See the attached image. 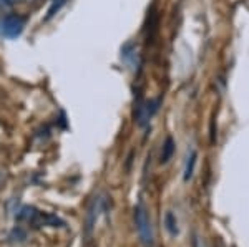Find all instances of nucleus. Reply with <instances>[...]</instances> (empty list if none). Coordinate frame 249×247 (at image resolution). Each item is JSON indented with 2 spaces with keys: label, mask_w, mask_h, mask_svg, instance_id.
I'll return each instance as SVG.
<instances>
[{
  "label": "nucleus",
  "mask_w": 249,
  "mask_h": 247,
  "mask_svg": "<svg viewBox=\"0 0 249 247\" xmlns=\"http://www.w3.org/2000/svg\"><path fill=\"white\" fill-rule=\"evenodd\" d=\"M158 99L156 101H146V103H142V105L138 106V110H136V123H138V126H146L148 123H150L151 116L156 113V110H158Z\"/></svg>",
  "instance_id": "obj_4"
},
{
  "label": "nucleus",
  "mask_w": 249,
  "mask_h": 247,
  "mask_svg": "<svg viewBox=\"0 0 249 247\" xmlns=\"http://www.w3.org/2000/svg\"><path fill=\"white\" fill-rule=\"evenodd\" d=\"M196 159H198V153L196 151H191V154H188L186 159V166H184V181H190L195 174V166H196Z\"/></svg>",
  "instance_id": "obj_6"
},
{
  "label": "nucleus",
  "mask_w": 249,
  "mask_h": 247,
  "mask_svg": "<svg viewBox=\"0 0 249 247\" xmlns=\"http://www.w3.org/2000/svg\"><path fill=\"white\" fill-rule=\"evenodd\" d=\"M23 27H25V22L17 14H9L0 20V33L7 38H17L23 32Z\"/></svg>",
  "instance_id": "obj_2"
},
{
  "label": "nucleus",
  "mask_w": 249,
  "mask_h": 247,
  "mask_svg": "<svg viewBox=\"0 0 249 247\" xmlns=\"http://www.w3.org/2000/svg\"><path fill=\"white\" fill-rule=\"evenodd\" d=\"M135 226L142 244L146 247L153 244V228H151L150 216H148V211L143 202L135 206Z\"/></svg>",
  "instance_id": "obj_1"
},
{
  "label": "nucleus",
  "mask_w": 249,
  "mask_h": 247,
  "mask_svg": "<svg viewBox=\"0 0 249 247\" xmlns=\"http://www.w3.org/2000/svg\"><path fill=\"white\" fill-rule=\"evenodd\" d=\"M34 0H10V3H30Z\"/></svg>",
  "instance_id": "obj_9"
},
{
  "label": "nucleus",
  "mask_w": 249,
  "mask_h": 247,
  "mask_svg": "<svg viewBox=\"0 0 249 247\" xmlns=\"http://www.w3.org/2000/svg\"><path fill=\"white\" fill-rule=\"evenodd\" d=\"M100 211H102V199L95 198L93 202L90 204V208H88V213H87V217H85V237H87V241L91 237V234H93V229H95V224H96V219H98Z\"/></svg>",
  "instance_id": "obj_3"
},
{
  "label": "nucleus",
  "mask_w": 249,
  "mask_h": 247,
  "mask_svg": "<svg viewBox=\"0 0 249 247\" xmlns=\"http://www.w3.org/2000/svg\"><path fill=\"white\" fill-rule=\"evenodd\" d=\"M65 3H67V0H53V2H52V5H50V9H48L47 20H50L52 17H55V15L58 14L60 9H62Z\"/></svg>",
  "instance_id": "obj_8"
},
{
  "label": "nucleus",
  "mask_w": 249,
  "mask_h": 247,
  "mask_svg": "<svg viewBox=\"0 0 249 247\" xmlns=\"http://www.w3.org/2000/svg\"><path fill=\"white\" fill-rule=\"evenodd\" d=\"M173 153H175V141H173V138H171V136H168V138H166V141L163 143L161 156H160V163H161V165H166V163L171 159Z\"/></svg>",
  "instance_id": "obj_5"
},
{
  "label": "nucleus",
  "mask_w": 249,
  "mask_h": 247,
  "mask_svg": "<svg viewBox=\"0 0 249 247\" xmlns=\"http://www.w3.org/2000/svg\"><path fill=\"white\" fill-rule=\"evenodd\" d=\"M164 228H166V231L171 234V236H176V234L179 232L178 221H176V216L171 213V211H168V213L164 214Z\"/></svg>",
  "instance_id": "obj_7"
}]
</instances>
